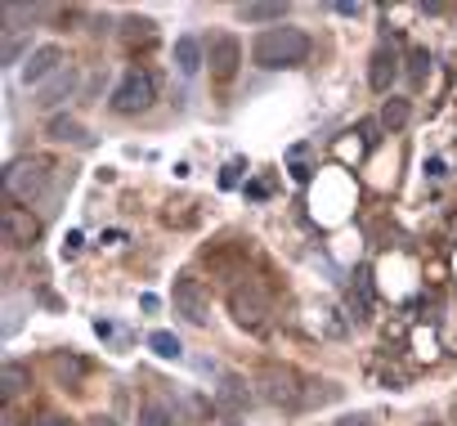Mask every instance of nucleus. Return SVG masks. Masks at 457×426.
Instances as JSON below:
<instances>
[{"instance_id":"1","label":"nucleus","mask_w":457,"mask_h":426,"mask_svg":"<svg viewBox=\"0 0 457 426\" xmlns=\"http://www.w3.org/2000/svg\"><path fill=\"white\" fill-rule=\"evenodd\" d=\"M252 59H256V68H265V72L301 68V63L310 59V37H305L301 28H270V32L256 37Z\"/></svg>"},{"instance_id":"2","label":"nucleus","mask_w":457,"mask_h":426,"mask_svg":"<svg viewBox=\"0 0 457 426\" xmlns=\"http://www.w3.org/2000/svg\"><path fill=\"white\" fill-rule=\"evenodd\" d=\"M256 386H261V399L274 408H301V399H305V377L287 363H265L256 372Z\"/></svg>"},{"instance_id":"3","label":"nucleus","mask_w":457,"mask_h":426,"mask_svg":"<svg viewBox=\"0 0 457 426\" xmlns=\"http://www.w3.org/2000/svg\"><path fill=\"white\" fill-rule=\"evenodd\" d=\"M50 175H54V162H50V157H19V162H10V171H5V193H10L14 202H37V197L46 193Z\"/></svg>"},{"instance_id":"4","label":"nucleus","mask_w":457,"mask_h":426,"mask_svg":"<svg viewBox=\"0 0 457 426\" xmlns=\"http://www.w3.org/2000/svg\"><path fill=\"white\" fill-rule=\"evenodd\" d=\"M228 314H234L238 328H247V332H265L270 319H274V305H270L261 283H238L228 292Z\"/></svg>"},{"instance_id":"5","label":"nucleus","mask_w":457,"mask_h":426,"mask_svg":"<svg viewBox=\"0 0 457 426\" xmlns=\"http://www.w3.org/2000/svg\"><path fill=\"white\" fill-rule=\"evenodd\" d=\"M153 99H157V77L144 72V68H130L121 77V86L112 90V113L117 117H135V113L153 108Z\"/></svg>"},{"instance_id":"6","label":"nucleus","mask_w":457,"mask_h":426,"mask_svg":"<svg viewBox=\"0 0 457 426\" xmlns=\"http://www.w3.org/2000/svg\"><path fill=\"white\" fill-rule=\"evenodd\" d=\"M175 314H184L193 328L211 323V292L202 288V279H193V274L175 279Z\"/></svg>"},{"instance_id":"7","label":"nucleus","mask_w":457,"mask_h":426,"mask_svg":"<svg viewBox=\"0 0 457 426\" xmlns=\"http://www.w3.org/2000/svg\"><path fill=\"white\" fill-rule=\"evenodd\" d=\"M247 408H252V386L243 381V377H220V386H215V413L228 422V426H238L243 417H247Z\"/></svg>"},{"instance_id":"8","label":"nucleus","mask_w":457,"mask_h":426,"mask_svg":"<svg viewBox=\"0 0 457 426\" xmlns=\"http://www.w3.org/2000/svg\"><path fill=\"white\" fill-rule=\"evenodd\" d=\"M0 234H5L10 247H37L41 221L32 216L28 206H5V211H0Z\"/></svg>"},{"instance_id":"9","label":"nucleus","mask_w":457,"mask_h":426,"mask_svg":"<svg viewBox=\"0 0 457 426\" xmlns=\"http://www.w3.org/2000/svg\"><path fill=\"white\" fill-rule=\"evenodd\" d=\"M63 68H68L63 46H37V50L28 54V63H23V81H28V86H41V81L59 77Z\"/></svg>"},{"instance_id":"10","label":"nucleus","mask_w":457,"mask_h":426,"mask_svg":"<svg viewBox=\"0 0 457 426\" xmlns=\"http://www.w3.org/2000/svg\"><path fill=\"white\" fill-rule=\"evenodd\" d=\"M243 68V46L238 37H215L211 41V77L215 81H234Z\"/></svg>"},{"instance_id":"11","label":"nucleus","mask_w":457,"mask_h":426,"mask_svg":"<svg viewBox=\"0 0 457 426\" xmlns=\"http://www.w3.org/2000/svg\"><path fill=\"white\" fill-rule=\"evenodd\" d=\"M395 77H399V54H395L390 46H377L372 59H368V86H372L377 95H386Z\"/></svg>"},{"instance_id":"12","label":"nucleus","mask_w":457,"mask_h":426,"mask_svg":"<svg viewBox=\"0 0 457 426\" xmlns=\"http://www.w3.org/2000/svg\"><path fill=\"white\" fill-rule=\"evenodd\" d=\"M206 265L215 270V274H224V279H238L243 274V265H247V247L238 243L234 252H224V247H206Z\"/></svg>"},{"instance_id":"13","label":"nucleus","mask_w":457,"mask_h":426,"mask_svg":"<svg viewBox=\"0 0 457 426\" xmlns=\"http://www.w3.org/2000/svg\"><path fill=\"white\" fill-rule=\"evenodd\" d=\"M72 90H77V72H72V68H63L59 77H50V81L41 86L37 104H41V108H54V104H63V99H68Z\"/></svg>"},{"instance_id":"14","label":"nucleus","mask_w":457,"mask_h":426,"mask_svg":"<svg viewBox=\"0 0 457 426\" xmlns=\"http://www.w3.org/2000/svg\"><path fill=\"white\" fill-rule=\"evenodd\" d=\"M28 386H32V372H28L23 363H14V359H10L5 368H0V395H5V404H10L14 395H23Z\"/></svg>"},{"instance_id":"15","label":"nucleus","mask_w":457,"mask_h":426,"mask_svg":"<svg viewBox=\"0 0 457 426\" xmlns=\"http://www.w3.org/2000/svg\"><path fill=\"white\" fill-rule=\"evenodd\" d=\"M175 68H179L184 77H197V72H202V46H197L193 37H179V41H175Z\"/></svg>"},{"instance_id":"16","label":"nucleus","mask_w":457,"mask_h":426,"mask_svg":"<svg viewBox=\"0 0 457 426\" xmlns=\"http://www.w3.org/2000/svg\"><path fill=\"white\" fill-rule=\"evenodd\" d=\"M46 135H50L54 144H86V130H81L77 117H50Z\"/></svg>"},{"instance_id":"17","label":"nucleus","mask_w":457,"mask_h":426,"mask_svg":"<svg viewBox=\"0 0 457 426\" xmlns=\"http://www.w3.org/2000/svg\"><path fill=\"white\" fill-rule=\"evenodd\" d=\"M121 41L126 46H153L157 41V23L153 19H126L121 23Z\"/></svg>"},{"instance_id":"18","label":"nucleus","mask_w":457,"mask_h":426,"mask_svg":"<svg viewBox=\"0 0 457 426\" xmlns=\"http://www.w3.org/2000/svg\"><path fill=\"white\" fill-rule=\"evenodd\" d=\"M350 310H354V319H368V310H372V279H368V270H359V274H354Z\"/></svg>"},{"instance_id":"19","label":"nucleus","mask_w":457,"mask_h":426,"mask_svg":"<svg viewBox=\"0 0 457 426\" xmlns=\"http://www.w3.org/2000/svg\"><path fill=\"white\" fill-rule=\"evenodd\" d=\"M408 117H412V104L390 95V99H386V108H381V126H386V130H403V126H408Z\"/></svg>"},{"instance_id":"20","label":"nucleus","mask_w":457,"mask_h":426,"mask_svg":"<svg viewBox=\"0 0 457 426\" xmlns=\"http://www.w3.org/2000/svg\"><path fill=\"white\" fill-rule=\"evenodd\" d=\"M341 390L332 386V381H314V377H305V399H301V408H319V404H332Z\"/></svg>"},{"instance_id":"21","label":"nucleus","mask_w":457,"mask_h":426,"mask_svg":"<svg viewBox=\"0 0 457 426\" xmlns=\"http://www.w3.org/2000/svg\"><path fill=\"white\" fill-rule=\"evenodd\" d=\"M426 77H430V54L421 46H412L408 50V81L412 86H426Z\"/></svg>"},{"instance_id":"22","label":"nucleus","mask_w":457,"mask_h":426,"mask_svg":"<svg viewBox=\"0 0 457 426\" xmlns=\"http://www.w3.org/2000/svg\"><path fill=\"white\" fill-rule=\"evenodd\" d=\"M287 171H292V180H301V184L314 175V171H310V144H296V148L287 153Z\"/></svg>"},{"instance_id":"23","label":"nucleus","mask_w":457,"mask_h":426,"mask_svg":"<svg viewBox=\"0 0 457 426\" xmlns=\"http://www.w3.org/2000/svg\"><path fill=\"white\" fill-rule=\"evenodd\" d=\"M54 372H59L68 386H77V381L86 377V363H81L77 355H54Z\"/></svg>"},{"instance_id":"24","label":"nucleus","mask_w":457,"mask_h":426,"mask_svg":"<svg viewBox=\"0 0 457 426\" xmlns=\"http://www.w3.org/2000/svg\"><path fill=\"white\" fill-rule=\"evenodd\" d=\"M139 426H175V413H170L166 404H157V399H153V404H144V408H139Z\"/></svg>"},{"instance_id":"25","label":"nucleus","mask_w":457,"mask_h":426,"mask_svg":"<svg viewBox=\"0 0 457 426\" xmlns=\"http://www.w3.org/2000/svg\"><path fill=\"white\" fill-rule=\"evenodd\" d=\"M283 14H287V5H243L247 23H278Z\"/></svg>"},{"instance_id":"26","label":"nucleus","mask_w":457,"mask_h":426,"mask_svg":"<svg viewBox=\"0 0 457 426\" xmlns=\"http://www.w3.org/2000/svg\"><path fill=\"white\" fill-rule=\"evenodd\" d=\"M148 346H153V355H162V359H179V355H184V346H179L170 332H153Z\"/></svg>"},{"instance_id":"27","label":"nucleus","mask_w":457,"mask_h":426,"mask_svg":"<svg viewBox=\"0 0 457 426\" xmlns=\"http://www.w3.org/2000/svg\"><path fill=\"white\" fill-rule=\"evenodd\" d=\"M19 54H23V37H5V63H19Z\"/></svg>"},{"instance_id":"28","label":"nucleus","mask_w":457,"mask_h":426,"mask_svg":"<svg viewBox=\"0 0 457 426\" xmlns=\"http://www.w3.org/2000/svg\"><path fill=\"white\" fill-rule=\"evenodd\" d=\"M238 171H243V162H228L224 175H220V184H224V188H234V184H238Z\"/></svg>"},{"instance_id":"29","label":"nucleus","mask_w":457,"mask_h":426,"mask_svg":"<svg viewBox=\"0 0 457 426\" xmlns=\"http://www.w3.org/2000/svg\"><path fill=\"white\" fill-rule=\"evenodd\" d=\"M37 426H81V422H72V417H63V413H46Z\"/></svg>"},{"instance_id":"30","label":"nucleus","mask_w":457,"mask_h":426,"mask_svg":"<svg viewBox=\"0 0 457 426\" xmlns=\"http://www.w3.org/2000/svg\"><path fill=\"white\" fill-rule=\"evenodd\" d=\"M341 426H381V422H377L372 413H354V417H345Z\"/></svg>"},{"instance_id":"31","label":"nucleus","mask_w":457,"mask_h":426,"mask_svg":"<svg viewBox=\"0 0 457 426\" xmlns=\"http://www.w3.org/2000/svg\"><path fill=\"white\" fill-rule=\"evenodd\" d=\"M81 252V234H68V243H63V256H77Z\"/></svg>"},{"instance_id":"32","label":"nucleus","mask_w":457,"mask_h":426,"mask_svg":"<svg viewBox=\"0 0 457 426\" xmlns=\"http://www.w3.org/2000/svg\"><path fill=\"white\" fill-rule=\"evenodd\" d=\"M86 426H117V422H112V417H90Z\"/></svg>"},{"instance_id":"33","label":"nucleus","mask_w":457,"mask_h":426,"mask_svg":"<svg viewBox=\"0 0 457 426\" xmlns=\"http://www.w3.org/2000/svg\"><path fill=\"white\" fill-rule=\"evenodd\" d=\"M421 426H439V422H435V417H426V422H421Z\"/></svg>"}]
</instances>
